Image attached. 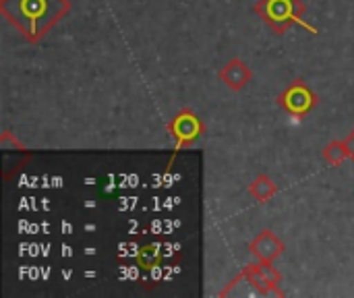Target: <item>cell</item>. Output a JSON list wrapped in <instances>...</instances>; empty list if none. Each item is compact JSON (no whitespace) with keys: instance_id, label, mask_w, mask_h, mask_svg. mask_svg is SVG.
I'll use <instances>...</instances> for the list:
<instances>
[{"instance_id":"6da1fadb","label":"cell","mask_w":354,"mask_h":298,"mask_svg":"<svg viewBox=\"0 0 354 298\" xmlns=\"http://www.w3.org/2000/svg\"><path fill=\"white\" fill-rule=\"evenodd\" d=\"M17 15L8 17V21L29 39L37 41L46 31L39 27L41 21H46L50 27L52 23L44 17H48V10H54L56 15H64L68 10V0H17Z\"/></svg>"},{"instance_id":"7a4b0ae2","label":"cell","mask_w":354,"mask_h":298,"mask_svg":"<svg viewBox=\"0 0 354 298\" xmlns=\"http://www.w3.org/2000/svg\"><path fill=\"white\" fill-rule=\"evenodd\" d=\"M305 10H307V6H305L303 0H259L255 4V12L278 35L286 33L292 25H301L307 31L317 33V29L303 19Z\"/></svg>"},{"instance_id":"3957f363","label":"cell","mask_w":354,"mask_h":298,"mask_svg":"<svg viewBox=\"0 0 354 298\" xmlns=\"http://www.w3.org/2000/svg\"><path fill=\"white\" fill-rule=\"evenodd\" d=\"M278 104L286 114L303 120L305 116H309L315 110L317 93L303 79H295L290 85H286L282 89V93L278 95Z\"/></svg>"},{"instance_id":"277c9868","label":"cell","mask_w":354,"mask_h":298,"mask_svg":"<svg viewBox=\"0 0 354 298\" xmlns=\"http://www.w3.org/2000/svg\"><path fill=\"white\" fill-rule=\"evenodd\" d=\"M166 131L172 135V139L176 143V149H180V147H189L197 139H201L203 133H205V124H203V120L191 108H183L166 124Z\"/></svg>"},{"instance_id":"5b68a950","label":"cell","mask_w":354,"mask_h":298,"mask_svg":"<svg viewBox=\"0 0 354 298\" xmlns=\"http://www.w3.org/2000/svg\"><path fill=\"white\" fill-rule=\"evenodd\" d=\"M241 278L249 280V284H251L257 292H261V295H270V292L282 295V292L278 290L280 274L272 268V263L261 261L259 266H247L245 272L241 274Z\"/></svg>"},{"instance_id":"8992f818","label":"cell","mask_w":354,"mask_h":298,"mask_svg":"<svg viewBox=\"0 0 354 298\" xmlns=\"http://www.w3.org/2000/svg\"><path fill=\"white\" fill-rule=\"evenodd\" d=\"M249 251H251L259 261L272 263L276 257H280V255L284 253V243H282L272 230H263L257 239L251 241Z\"/></svg>"},{"instance_id":"52a82bcc","label":"cell","mask_w":354,"mask_h":298,"mask_svg":"<svg viewBox=\"0 0 354 298\" xmlns=\"http://www.w3.org/2000/svg\"><path fill=\"white\" fill-rule=\"evenodd\" d=\"M218 77L232 89V91H241L245 89V85H249V81L253 79V71L241 60V58H232L230 62H226Z\"/></svg>"},{"instance_id":"ba28073f","label":"cell","mask_w":354,"mask_h":298,"mask_svg":"<svg viewBox=\"0 0 354 298\" xmlns=\"http://www.w3.org/2000/svg\"><path fill=\"white\" fill-rule=\"evenodd\" d=\"M137 266L143 270V272H151L156 270L158 266H162L164 261V251L158 243H145L139 247L137 251V257H135Z\"/></svg>"},{"instance_id":"9c48e42d","label":"cell","mask_w":354,"mask_h":298,"mask_svg":"<svg viewBox=\"0 0 354 298\" xmlns=\"http://www.w3.org/2000/svg\"><path fill=\"white\" fill-rule=\"evenodd\" d=\"M276 193H278L276 183H274L270 176H266V174L257 176V178L249 185V195H251L253 199H257L259 203H268Z\"/></svg>"},{"instance_id":"30bf717a","label":"cell","mask_w":354,"mask_h":298,"mask_svg":"<svg viewBox=\"0 0 354 298\" xmlns=\"http://www.w3.org/2000/svg\"><path fill=\"white\" fill-rule=\"evenodd\" d=\"M353 153H351V147L346 141H332L324 147V160L332 166H340L344 160H348Z\"/></svg>"},{"instance_id":"8fae6325","label":"cell","mask_w":354,"mask_h":298,"mask_svg":"<svg viewBox=\"0 0 354 298\" xmlns=\"http://www.w3.org/2000/svg\"><path fill=\"white\" fill-rule=\"evenodd\" d=\"M346 143H348V147H351V153H353V158H354V131H353V135L346 139Z\"/></svg>"}]
</instances>
